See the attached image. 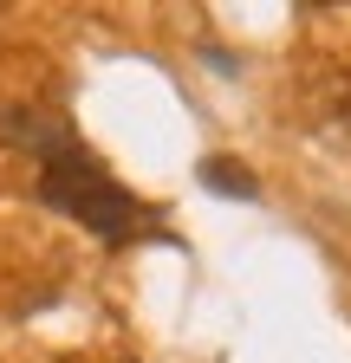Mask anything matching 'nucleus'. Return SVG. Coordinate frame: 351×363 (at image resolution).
Wrapping results in <instances>:
<instances>
[{
  "instance_id": "obj_2",
  "label": "nucleus",
  "mask_w": 351,
  "mask_h": 363,
  "mask_svg": "<svg viewBox=\"0 0 351 363\" xmlns=\"http://www.w3.org/2000/svg\"><path fill=\"white\" fill-rule=\"evenodd\" d=\"M202 182H208L215 195H241V201H254V195H260L254 169H241V162H228V156H208V162H202Z\"/></svg>"
},
{
  "instance_id": "obj_3",
  "label": "nucleus",
  "mask_w": 351,
  "mask_h": 363,
  "mask_svg": "<svg viewBox=\"0 0 351 363\" xmlns=\"http://www.w3.org/2000/svg\"><path fill=\"white\" fill-rule=\"evenodd\" d=\"M338 117H345V123H351V84H345V91H338Z\"/></svg>"
},
{
  "instance_id": "obj_1",
  "label": "nucleus",
  "mask_w": 351,
  "mask_h": 363,
  "mask_svg": "<svg viewBox=\"0 0 351 363\" xmlns=\"http://www.w3.org/2000/svg\"><path fill=\"white\" fill-rule=\"evenodd\" d=\"M39 201L46 208H59V214H72V220H85L98 240H137V227L150 220L144 214V201L124 189V182L78 143V136H65V143H53L46 156H39Z\"/></svg>"
}]
</instances>
